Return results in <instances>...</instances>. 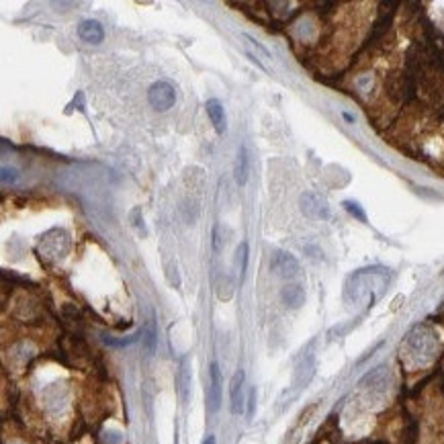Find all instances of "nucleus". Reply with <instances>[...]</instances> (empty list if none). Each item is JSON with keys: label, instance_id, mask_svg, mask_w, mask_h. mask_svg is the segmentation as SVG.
<instances>
[{"label": "nucleus", "instance_id": "f257e3e1", "mask_svg": "<svg viewBox=\"0 0 444 444\" xmlns=\"http://www.w3.org/2000/svg\"><path fill=\"white\" fill-rule=\"evenodd\" d=\"M299 207L301 213L309 219H318V221H325L330 219V205L325 201V196H321L320 193H303L299 199Z\"/></svg>", "mask_w": 444, "mask_h": 444}, {"label": "nucleus", "instance_id": "f03ea898", "mask_svg": "<svg viewBox=\"0 0 444 444\" xmlns=\"http://www.w3.org/2000/svg\"><path fill=\"white\" fill-rule=\"evenodd\" d=\"M147 101H150L152 108L156 111H168V108L174 107L176 103V90L170 82H164V80H158L150 86L147 90Z\"/></svg>", "mask_w": 444, "mask_h": 444}, {"label": "nucleus", "instance_id": "7ed1b4c3", "mask_svg": "<svg viewBox=\"0 0 444 444\" xmlns=\"http://www.w3.org/2000/svg\"><path fill=\"white\" fill-rule=\"evenodd\" d=\"M221 408V374L219 364L211 362V385L207 389V409L209 413H217Z\"/></svg>", "mask_w": 444, "mask_h": 444}, {"label": "nucleus", "instance_id": "20e7f679", "mask_svg": "<svg viewBox=\"0 0 444 444\" xmlns=\"http://www.w3.org/2000/svg\"><path fill=\"white\" fill-rule=\"evenodd\" d=\"M78 37L82 39V41L86 43H103V39H105V29L103 25L94 21V18H86V21H82L80 25H78Z\"/></svg>", "mask_w": 444, "mask_h": 444}, {"label": "nucleus", "instance_id": "39448f33", "mask_svg": "<svg viewBox=\"0 0 444 444\" xmlns=\"http://www.w3.org/2000/svg\"><path fill=\"white\" fill-rule=\"evenodd\" d=\"M205 108H207V115H209V119H211V125L215 127V131L219 135H223L228 131V117H225L223 105L217 101V98H209V101L205 103Z\"/></svg>", "mask_w": 444, "mask_h": 444}, {"label": "nucleus", "instance_id": "423d86ee", "mask_svg": "<svg viewBox=\"0 0 444 444\" xmlns=\"http://www.w3.org/2000/svg\"><path fill=\"white\" fill-rule=\"evenodd\" d=\"M272 270L279 272L281 276H295L299 272V262L295 256L287 252H276L272 258Z\"/></svg>", "mask_w": 444, "mask_h": 444}, {"label": "nucleus", "instance_id": "0eeeda50", "mask_svg": "<svg viewBox=\"0 0 444 444\" xmlns=\"http://www.w3.org/2000/svg\"><path fill=\"white\" fill-rule=\"evenodd\" d=\"M244 381L246 374L242 369L235 371V374L231 377L230 383V401H231V413H242L244 403H242V391H244Z\"/></svg>", "mask_w": 444, "mask_h": 444}, {"label": "nucleus", "instance_id": "6e6552de", "mask_svg": "<svg viewBox=\"0 0 444 444\" xmlns=\"http://www.w3.org/2000/svg\"><path fill=\"white\" fill-rule=\"evenodd\" d=\"M248 174H250V156L246 145H242L238 150V156H235V166H233V176L238 186H244L248 182Z\"/></svg>", "mask_w": 444, "mask_h": 444}, {"label": "nucleus", "instance_id": "1a4fd4ad", "mask_svg": "<svg viewBox=\"0 0 444 444\" xmlns=\"http://www.w3.org/2000/svg\"><path fill=\"white\" fill-rule=\"evenodd\" d=\"M281 299L287 307L299 309L305 303V291H303L301 284H287V287H283V291H281Z\"/></svg>", "mask_w": 444, "mask_h": 444}, {"label": "nucleus", "instance_id": "9d476101", "mask_svg": "<svg viewBox=\"0 0 444 444\" xmlns=\"http://www.w3.org/2000/svg\"><path fill=\"white\" fill-rule=\"evenodd\" d=\"M248 244L242 242L238 246V262H240V281H244V274H246V268H248Z\"/></svg>", "mask_w": 444, "mask_h": 444}, {"label": "nucleus", "instance_id": "9b49d317", "mask_svg": "<svg viewBox=\"0 0 444 444\" xmlns=\"http://www.w3.org/2000/svg\"><path fill=\"white\" fill-rule=\"evenodd\" d=\"M142 338H143V344L147 352H154L156 348V330H154V323H147L145 325V332H142Z\"/></svg>", "mask_w": 444, "mask_h": 444}, {"label": "nucleus", "instance_id": "f8f14e48", "mask_svg": "<svg viewBox=\"0 0 444 444\" xmlns=\"http://www.w3.org/2000/svg\"><path fill=\"white\" fill-rule=\"evenodd\" d=\"M18 180V170L13 166H2V184H15Z\"/></svg>", "mask_w": 444, "mask_h": 444}, {"label": "nucleus", "instance_id": "ddd939ff", "mask_svg": "<svg viewBox=\"0 0 444 444\" xmlns=\"http://www.w3.org/2000/svg\"><path fill=\"white\" fill-rule=\"evenodd\" d=\"M137 336L140 334H135V336H129V338H123V340H115L111 336H105V344H108V346H129V344H133L137 340Z\"/></svg>", "mask_w": 444, "mask_h": 444}, {"label": "nucleus", "instance_id": "4468645a", "mask_svg": "<svg viewBox=\"0 0 444 444\" xmlns=\"http://www.w3.org/2000/svg\"><path fill=\"white\" fill-rule=\"evenodd\" d=\"M344 207H346V211H350L354 217H358L360 221H367V215H364V211L360 209V205L358 203H352V201H346L344 203Z\"/></svg>", "mask_w": 444, "mask_h": 444}, {"label": "nucleus", "instance_id": "2eb2a0df", "mask_svg": "<svg viewBox=\"0 0 444 444\" xmlns=\"http://www.w3.org/2000/svg\"><path fill=\"white\" fill-rule=\"evenodd\" d=\"M254 409H256V387H252V389H250V393H248V411H246V416H248V420H252Z\"/></svg>", "mask_w": 444, "mask_h": 444}, {"label": "nucleus", "instance_id": "dca6fc26", "mask_svg": "<svg viewBox=\"0 0 444 444\" xmlns=\"http://www.w3.org/2000/svg\"><path fill=\"white\" fill-rule=\"evenodd\" d=\"M244 39H246V41H250V43H252L256 49H258V52H260L264 57H270V52H268V49H266V47H264L260 41H256V39H254L252 35H244Z\"/></svg>", "mask_w": 444, "mask_h": 444}, {"label": "nucleus", "instance_id": "f3484780", "mask_svg": "<svg viewBox=\"0 0 444 444\" xmlns=\"http://www.w3.org/2000/svg\"><path fill=\"white\" fill-rule=\"evenodd\" d=\"M74 107H78V111H82V113H84V94H82V92H76V96H74L72 105L68 107V113H70Z\"/></svg>", "mask_w": 444, "mask_h": 444}, {"label": "nucleus", "instance_id": "a211bd4d", "mask_svg": "<svg viewBox=\"0 0 444 444\" xmlns=\"http://www.w3.org/2000/svg\"><path fill=\"white\" fill-rule=\"evenodd\" d=\"M246 55H248V60H250L252 64H256V66L260 68V70H264V72H266V66L260 62V57H258V55H254V53H250V52H246Z\"/></svg>", "mask_w": 444, "mask_h": 444}, {"label": "nucleus", "instance_id": "6ab92c4d", "mask_svg": "<svg viewBox=\"0 0 444 444\" xmlns=\"http://www.w3.org/2000/svg\"><path fill=\"white\" fill-rule=\"evenodd\" d=\"M203 444H217V440H215V436H211V434H209V436L203 440Z\"/></svg>", "mask_w": 444, "mask_h": 444}]
</instances>
